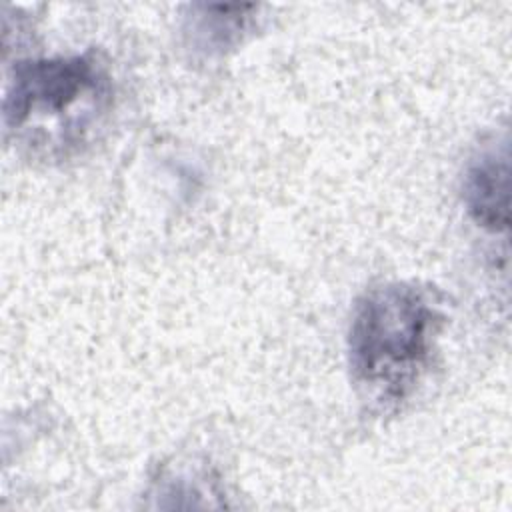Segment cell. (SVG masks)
Instances as JSON below:
<instances>
[{"instance_id":"4","label":"cell","mask_w":512,"mask_h":512,"mask_svg":"<svg viewBox=\"0 0 512 512\" xmlns=\"http://www.w3.org/2000/svg\"><path fill=\"white\" fill-rule=\"evenodd\" d=\"M204 14L192 16L188 36L192 46L206 52H222L238 40L244 30V12L252 6H200Z\"/></svg>"},{"instance_id":"3","label":"cell","mask_w":512,"mask_h":512,"mask_svg":"<svg viewBox=\"0 0 512 512\" xmlns=\"http://www.w3.org/2000/svg\"><path fill=\"white\" fill-rule=\"evenodd\" d=\"M464 204L472 220L490 232H506L510 224V156L508 144L482 148L464 174Z\"/></svg>"},{"instance_id":"1","label":"cell","mask_w":512,"mask_h":512,"mask_svg":"<svg viewBox=\"0 0 512 512\" xmlns=\"http://www.w3.org/2000/svg\"><path fill=\"white\" fill-rule=\"evenodd\" d=\"M110 102V78L92 54L22 60L6 86L4 126L34 150L66 156L86 144Z\"/></svg>"},{"instance_id":"2","label":"cell","mask_w":512,"mask_h":512,"mask_svg":"<svg viewBox=\"0 0 512 512\" xmlns=\"http://www.w3.org/2000/svg\"><path fill=\"white\" fill-rule=\"evenodd\" d=\"M442 316L430 294L390 282L366 290L348 328L354 382L380 402L404 400L424 372Z\"/></svg>"}]
</instances>
